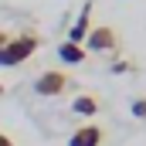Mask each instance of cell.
Returning <instances> with one entry per match:
<instances>
[{"label":"cell","mask_w":146,"mask_h":146,"mask_svg":"<svg viewBox=\"0 0 146 146\" xmlns=\"http://www.w3.org/2000/svg\"><path fill=\"white\" fill-rule=\"evenodd\" d=\"M58 58H61L65 65H82V61L88 58V51H85L82 44H75V41H61V44H58Z\"/></svg>","instance_id":"6"},{"label":"cell","mask_w":146,"mask_h":146,"mask_svg":"<svg viewBox=\"0 0 146 146\" xmlns=\"http://www.w3.org/2000/svg\"><path fill=\"white\" fill-rule=\"evenodd\" d=\"M7 41H10V37H7V34H3V31H0V48H3V44H7Z\"/></svg>","instance_id":"11"},{"label":"cell","mask_w":146,"mask_h":146,"mask_svg":"<svg viewBox=\"0 0 146 146\" xmlns=\"http://www.w3.org/2000/svg\"><path fill=\"white\" fill-rule=\"evenodd\" d=\"M37 41L34 34H17V37H10L3 48H0V68H14V65H21V61H27L31 54L37 51Z\"/></svg>","instance_id":"1"},{"label":"cell","mask_w":146,"mask_h":146,"mask_svg":"<svg viewBox=\"0 0 146 146\" xmlns=\"http://www.w3.org/2000/svg\"><path fill=\"white\" fill-rule=\"evenodd\" d=\"M92 10H95V3H92V0H88V3H82L78 21L72 24V31H68V41H75V44H82V41H85V34H88V21H92Z\"/></svg>","instance_id":"5"},{"label":"cell","mask_w":146,"mask_h":146,"mask_svg":"<svg viewBox=\"0 0 146 146\" xmlns=\"http://www.w3.org/2000/svg\"><path fill=\"white\" fill-rule=\"evenodd\" d=\"M68 88V75H61V72H41L34 78V95H41V99H54V95H61Z\"/></svg>","instance_id":"3"},{"label":"cell","mask_w":146,"mask_h":146,"mask_svg":"<svg viewBox=\"0 0 146 146\" xmlns=\"http://www.w3.org/2000/svg\"><path fill=\"white\" fill-rule=\"evenodd\" d=\"M133 115L136 119H146V99H136L133 102Z\"/></svg>","instance_id":"8"},{"label":"cell","mask_w":146,"mask_h":146,"mask_svg":"<svg viewBox=\"0 0 146 146\" xmlns=\"http://www.w3.org/2000/svg\"><path fill=\"white\" fill-rule=\"evenodd\" d=\"M85 51H99V54H109V51H119V34L112 27H92L85 41H82Z\"/></svg>","instance_id":"2"},{"label":"cell","mask_w":146,"mask_h":146,"mask_svg":"<svg viewBox=\"0 0 146 146\" xmlns=\"http://www.w3.org/2000/svg\"><path fill=\"white\" fill-rule=\"evenodd\" d=\"M0 95H3V85H0Z\"/></svg>","instance_id":"12"},{"label":"cell","mask_w":146,"mask_h":146,"mask_svg":"<svg viewBox=\"0 0 146 146\" xmlns=\"http://www.w3.org/2000/svg\"><path fill=\"white\" fill-rule=\"evenodd\" d=\"M112 72H115V75H122V72H129V61H115V65H112Z\"/></svg>","instance_id":"9"},{"label":"cell","mask_w":146,"mask_h":146,"mask_svg":"<svg viewBox=\"0 0 146 146\" xmlns=\"http://www.w3.org/2000/svg\"><path fill=\"white\" fill-rule=\"evenodd\" d=\"M68 146H102V126H95V122L78 126L68 136Z\"/></svg>","instance_id":"4"},{"label":"cell","mask_w":146,"mask_h":146,"mask_svg":"<svg viewBox=\"0 0 146 146\" xmlns=\"http://www.w3.org/2000/svg\"><path fill=\"white\" fill-rule=\"evenodd\" d=\"M0 146H14V143H10V136H3V133H0Z\"/></svg>","instance_id":"10"},{"label":"cell","mask_w":146,"mask_h":146,"mask_svg":"<svg viewBox=\"0 0 146 146\" xmlns=\"http://www.w3.org/2000/svg\"><path fill=\"white\" fill-rule=\"evenodd\" d=\"M72 112L75 115H95V112H99V102H95L92 95H78L72 102Z\"/></svg>","instance_id":"7"}]
</instances>
